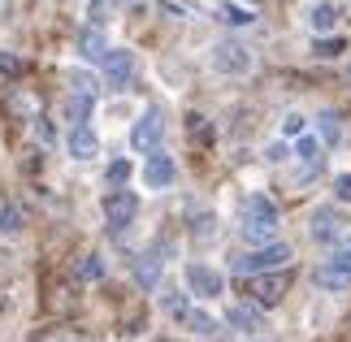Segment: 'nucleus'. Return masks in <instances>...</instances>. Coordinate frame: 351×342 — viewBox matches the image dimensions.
<instances>
[{
    "instance_id": "f257e3e1",
    "label": "nucleus",
    "mask_w": 351,
    "mask_h": 342,
    "mask_svg": "<svg viewBox=\"0 0 351 342\" xmlns=\"http://www.w3.org/2000/svg\"><path fill=\"white\" fill-rule=\"evenodd\" d=\"M278 204L274 199H265V195H247L243 199V239L247 243H274L278 239Z\"/></svg>"
},
{
    "instance_id": "f03ea898",
    "label": "nucleus",
    "mask_w": 351,
    "mask_h": 342,
    "mask_svg": "<svg viewBox=\"0 0 351 342\" xmlns=\"http://www.w3.org/2000/svg\"><path fill=\"white\" fill-rule=\"evenodd\" d=\"M287 260H291V247H287V243H261L252 256H234V260H230V273H239V278H252V273L282 269Z\"/></svg>"
},
{
    "instance_id": "7ed1b4c3",
    "label": "nucleus",
    "mask_w": 351,
    "mask_h": 342,
    "mask_svg": "<svg viewBox=\"0 0 351 342\" xmlns=\"http://www.w3.org/2000/svg\"><path fill=\"white\" fill-rule=\"evenodd\" d=\"M134 212H139V199H134L130 191L113 186L109 195H104V221H109L113 234H121V230H126V225L134 221Z\"/></svg>"
},
{
    "instance_id": "20e7f679",
    "label": "nucleus",
    "mask_w": 351,
    "mask_h": 342,
    "mask_svg": "<svg viewBox=\"0 0 351 342\" xmlns=\"http://www.w3.org/2000/svg\"><path fill=\"white\" fill-rule=\"evenodd\" d=\"M160 134H165V113H160V108H147V113L134 121V130H130V147L134 152H156Z\"/></svg>"
},
{
    "instance_id": "39448f33",
    "label": "nucleus",
    "mask_w": 351,
    "mask_h": 342,
    "mask_svg": "<svg viewBox=\"0 0 351 342\" xmlns=\"http://www.w3.org/2000/svg\"><path fill=\"white\" fill-rule=\"evenodd\" d=\"M247 291H252V299L261 308H274V304H282V299H287V278H282V273H252L247 278Z\"/></svg>"
},
{
    "instance_id": "423d86ee",
    "label": "nucleus",
    "mask_w": 351,
    "mask_h": 342,
    "mask_svg": "<svg viewBox=\"0 0 351 342\" xmlns=\"http://www.w3.org/2000/svg\"><path fill=\"white\" fill-rule=\"evenodd\" d=\"M213 65H217L221 74H247L252 70V52L243 44H234V39H226V44L213 48Z\"/></svg>"
},
{
    "instance_id": "0eeeda50",
    "label": "nucleus",
    "mask_w": 351,
    "mask_h": 342,
    "mask_svg": "<svg viewBox=\"0 0 351 342\" xmlns=\"http://www.w3.org/2000/svg\"><path fill=\"white\" fill-rule=\"evenodd\" d=\"M104 78H109V87H126L134 78V52L130 48H109L104 52Z\"/></svg>"
},
{
    "instance_id": "6e6552de",
    "label": "nucleus",
    "mask_w": 351,
    "mask_h": 342,
    "mask_svg": "<svg viewBox=\"0 0 351 342\" xmlns=\"http://www.w3.org/2000/svg\"><path fill=\"white\" fill-rule=\"evenodd\" d=\"M186 291L199 295V299H217L221 295V273L208 269V265H191L186 269Z\"/></svg>"
},
{
    "instance_id": "1a4fd4ad",
    "label": "nucleus",
    "mask_w": 351,
    "mask_h": 342,
    "mask_svg": "<svg viewBox=\"0 0 351 342\" xmlns=\"http://www.w3.org/2000/svg\"><path fill=\"white\" fill-rule=\"evenodd\" d=\"M173 173H178V169H173V160L160 152V147H156V152H147V160H143V182L152 186V191H165L173 182Z\"/></svg>"
},
{
    "instance_id": "9d476101",
    "label": "nucleus",
    "mask_w": 351,
    "mask_h": 342,
    "mask_svg": "<svg viewBox=\"0 0 351 342\" xmlns=\"http://www.w3.org/2000/svg\"><path fill=\"white\" fill-rule=\"evenodd\" d=\"M160 269H165V256H160L156 247L143 252L139 260H134V282H139L143 291H156V286H160Z\"/></svg>"
},
{
    "instance_id": "9b49d317",
    "label": "nucleus",
    "mask_w": 351,
    "mask_h": 342,
    "mask_svg": "<svg viewBox=\"0 0 351 342\" xmlns=\"http://www.w3.org/2000/svg\"><path fill=\"white\" fill-rule=\"evenodd\" d=\"M339 234H343V217L334 208H317L313 212V239L317 243H334Z\"/></svg>"
},
{
    "instance_id": "f8f14e48",
    "label": "nucleus",
    "mask_w": 351,
    "mask_h": 342,
    "mask_svg": "<svg viewBox=\"0 0 351 342\" xmlns=\"http://www.w3.org/2000/svg\"><path fill=\"white\" fill-rule=\"evenodd\" d=\"M96 152H100V139L91 134V126H87V121H83V126H74V130H70V156L91 160Z\"/></svg>"
},
{
    "instance_id": "ddd939ff",
    "label": "nucleus",
    "mask_w": 351,
    "mask_h": 342,
    "mask_svg": "<svg viewBox=\"0 0 351 342\" xmlns=\"http://www.w3.org/2000/svg\"><path fill=\"white\" fill-rule=\"evenodd\" d=\"M226 321H230V330H239V334L261 330V304H234Z\"/></svg>"
},
{
    "instance_id": "4468645a",
    "label": "nucleus",
    "mask_w": 351,
    "mask_h": 342,
    "mask_svg": "<svg viewBox=\"0 0 351 342\" xmlns=\"http://www.w3.org/2000/svg\"><path fill=\"white\" fill-rule=\"evenodd\" d=\"M313 278H317V286H321V291H347V286H351V278H347L343 269H334L330 260H326V265H321V269L313 273Z\"/></svg>"
},
{
    "instance_id": "2eb2a0df",
    "label": "nucleus",
    "mask_w": 351,
    "mask_h": 342,
    "mask_svg": "<svg viewBox=\"0 0 351 342\" xmlns=\"http://www.w3.org/2000/svg\"><path fill=\"white\" fill-rule=\"evenodd\" d=\"M78 52H83L87 61H104V52H109V48H104V35H100V31H83V39H78Z\"/></svg>"
},
{
    "instance_id": "dca6fc26",
    "label": "nucleus",
    "mask_w": 351,
    "mask_h": 342,
    "mask_svg": "<svg viewBox=\"0 0 351 342\" xmlns=\"http://www.w3.org/2000/svg\"><path fill=\"white\" fill-rule=\"evenodd\" d=\"M295 156H300L308 169H321V156H326V152H321V139H300V147H295Z\"/></svg>"
},
{
    "instance_id": "f3484780",
    "label": "nucleus",
    "mask_w": 351,
    "mask_h": 342,
    "mask_svg": "<svg viewBox=\"0 0 351 342\" xmlns=\"http://www.w3.org/2000/svg\"><path fill=\"white\" fill-rule=\"evenodd\" d=\"M317 126H321V139H326V143H339L343 139V117L339 113H321Z\"/></svg>"
},
{
    "instance_id": "a211bd4d",
    "label": "nucleus",
    "mask_w": 351,
    "mask_h": 342,
    "mask_svg": "<svg viewBox=\"0 0 351 342\" xmlns=\"http://www.w3.org/2000/svg\"><path fill=\"white\" fill-rule=\"evenodd\" d=\"M217 18H221V22H230V26H252V22H256V13H252V9H243V5H221V9H217Z\"/></svg>"
},
{
    "instance_id": "6ab92c4d",
    "label": "nucleus",
    "mask_w": 351,
    "mask_h": 342,
    "mask_svg": "<svg viewBox=\"0 0 351 342\" xmlns=\"http://www.w3.org/2000/svg\"><path fill=\"white\" fill-rule=\"evenodd\" d=\"M74 273H78L83 282H100V278H104V265H100V256H78Z\"/></svg>"
},
{
    "instance_id": "aec40b11",
    "label": "nucleus",
    "mask_w": 351,
    "mask_h": 342,
    "mask_svg": "<svg viewBox=\"0 0 351 342\" xmlns=\"http://www.w3.org/2000/svg\"><path fill=\"white\" fill-rule=\"evenodd\" d=\"M186 330H191V334H199V338H213V334H217V325H213V317H204V312H186Z\"/></svg>"
},
{
    "instance_id": "412c9836",
    "label": "nucleus",
    "mask_w": 351,
    "mask_h": 342,
    "mask_svg": "<svg viewBox=\"0 0 351 342\" xmlns=\"http://www.w3.org/2000/svg\"><path fill=\"white\" fill-rule=\"evenodd\" d=\"M308 22H313V31H330V26L339 22V9H334V5H317L313 13H308Z\"/></svg>"
},
{
    "instance_id": "4be33fe9",
    "label": "nucleus",
    "mask_w": 351,
    "mask_h": 342,
    "mask_svg": "<svg viewBox=\"0 0 351 342\" xmlns=\"http://www.w3.org/2000/svg\"><path fill=\"white\" fill-rule=\"evenodd\" d=\"M22 225H26V212L5 204V208H0V234H13V230H22Z\"/></svg>"
},
{
    "instance_id": "5701e85b",
    "label": "nucleus",
    "mask_w": 351,
    "mask_h": 342,
    "mask_svg": "<svg viewBox=\"0 0 351 342\" xmlns=\"http://www.w3.org/2000/svg\"><path fill=\"white\" fill-rule=\"evenodd\" d=\"M326 260H330L334 269H343L347 278H351V239H339V243H334V252H330Z\"/></svg>"
},
{
    "instance_id": "b1692460",
    "label": "nucleus",
    "mask_w": 351,
    "mask_h": 342,
    "mask_svg": "<svg viewBox=\"0 0 351 342\" xmlns=\"http://www.w3.org/2000/svg\"><path fill=\"white\" fill-rule=\"evenodd\" d=\"M104 182H109V186L130 182V160H113V165H109V173H104Z\"/></svg>"
},
{
    "instance_id": "393cba45",
    "label": "nucleus",
    "mask_w": 351,
    "mask_h": 342,
    "mask_svg": "<svg viewBox=\"0 0 351 342\" xmlns=\"http://www.w3.org/2000/svg\"><path fill=\"white\" fill-rule=\"evenodd\" d=\"M343 48H347L343 39H317V48H313V52H317V57H326V61H330V57H339Z\"/></svg>"
},
{
    "instance_id": "a878e982",
    "label": "nucleus",
    "mask_w": 351,
    "mask_h": 342,
    "mask_svg": "<svg viewBox=\"0 0 351 342\" xmlns=\"http://www.w3.org/2000/svg\"><path fill=\"white\" fill-rule=\"evenodd\" d=\"M165 312H169V317H178V321H182L186 312H191V308H186V295H169V299H165Z\"/></svg>"
},
{
    "instance_id": "bb28decb",
    "label": "nucleus",
    "mask_w": 351,
    "mask_h": 342,
    "mask_svg": "<svg viewBox=\"0 0 351 342\" xmlns=\"http://www.w3.org/2000/svg\"><path fill=\"white\" fill-rule=\"evenodd\" d=\"M0 74H5V78H13V74H22V61L13 57V52H0Z\"/></svg>"
},
{
    "instance_id": "cd10ccee",
    "label": "nucleus",
    "mask_w": 351,
    "mask_h": 342,
    "mask_svg": "<svg viewBox=\"0 0 351 342\" xmlns=\"http://www.w3.org/2000/svg\"><path fill=\"white\" fill-rule=\"evenodd\" d=\"M334 195H339L343 204H351V173H339V178H334Z\"/></svg>"
},
{
    "instance_id": "c85d7f7f",
    "label": "nucleus",
    "mask_w": 351,
    "mask_h": 342,
    "mask_svg": "<svg viewBox=\"0 0 351 342\" xmlns=\"http://www.w3.org/2000/svg\"><path fill=\"white\" fill-rule=\"evenodd\" d=\"M282 130H287V134H304V117H300V113H291L287 121H282Z\"/></svg>"
},
{
    "instance_id": "c756f323",
    "label": "nucleus",
    "mask_w": 351,
    "mask_h": 342,
    "mask_svg": "<svg viewBox=\"0 0 351 342\" xmlns=\"http://www.w3.org/2000/svg\"><path fill=\"white\" fill-rule=\"evenodd\" d=\"M160 9H165V13H169V18H182V13H186L182 5H173V0H160Z\"/></svg>"
},
{
    "instance_id": "7c9ffc66",
    "label": "nucleus",
    "mask_w": 351,
    "mask_h": 342,
    "mask_svg": "<svg viewBox=\"0 0 351 342\" xmlns=\"http://www.w3.org/2000/svg\"><path fill=\"white\" fill-rule=\"evenodd\" d=\"M265 156H269V160H282V156H287V143H269Z\"/></svg>"
},
{
    "instance_id": "2f4dec72",
    "label": "nucleus",
    "mask_w": 351,
    "mask_h": 342,
    "mask_svg": "<svg viewBox=\"0 0 351 342\" xmlns=\"http://www.w3.org/2000/svg\"><path fill=\"white\" fill-rule=\"evenodd\" d=\"M104 13H109V0H96V5H91V18H96V22H100V18H104Z\"/></svg>"
},
{
    "instance_id": "473e14b6",
    "label": "nucleus",
    "mask_w": 351,
    "mask_h": 342,
    "mask_svg": "<svg viewBox=\"0 0 351 342\" xmlns=\"http://www.w3.org/2000/svg\"><path fill=\"white\" fill-rule=\"evenodd\" d=\"M347 83H351V74H347Z\"/></svg>"
},
{
    "instance_id": "72a5a7b5",
    "label": "nucleus",
    "mask_w": 351,
    "mask_h": 342,
    "mask_svg": "<svg viewBox=\"0 0 351 342\" xmlns=\"http://www.w3.org/2000/svg\"><path fill=\"white\" fill-rule=\"evenodd\" d=\"M0 208H5V204H0Z\"/></svg>"
}]
</instances>
